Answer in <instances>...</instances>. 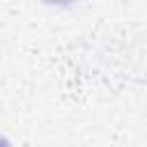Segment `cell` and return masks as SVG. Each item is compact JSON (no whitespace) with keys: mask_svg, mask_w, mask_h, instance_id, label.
<instances>
[{"mask_svg":"<svg viewBox=\"0 0 147 147\" xmlns=\"http://www.w3.org/2000/svg\"><path fill=\"white\" fill-rule=\"evenodd\" d=\"M0 147H11V145H9V140H5V138H0Z\"/></svg>","mask_w":147,"mask_h":147,"instance_id":"cell-1","label":"cell"},{"mask_svg":"<svg viewBox=\"0 0 147 147\" xmlns=\"http://www.w3.org/2000/svg\"><path fill=\"white\" fill-rule=\"evenodd\" d=\"M46 2H57V5H67V2H71V0H46Z\"/></svg>","mask_w":147,"mask_h":147,"instance_id":"cell-2","label":"cell"}]
</instances>
